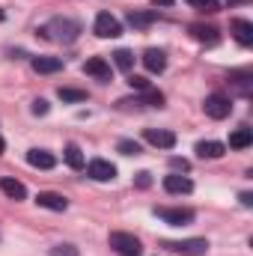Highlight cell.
<instances>
[{"label": "cell", "instance_id": "cell-35", "mask_svg": "<svg viewBox=\"0 0 253 256\" xmlns=\"http://www.w3.org/2000/svg\"><path fill=\"white\" fill-rule=\"evenodd\" d=\"M0 21H3V9H0Z\"/></svg>", "mask_w": 253, "mask_h": 256}, {"label": "cell", "instance_id": "cell-5", "mask_svg": "<svg viewBox=\"0 0 253 256\" xmlns=\"http://www.w3.org/2000/svg\"><path fill=\"white\" fill-rule=\"evenodd\" d=\"M167 250L173 254H185V256H202L208 250V242L206 238H185V242H164Z\"/></svg>", "mask_w": 253, "mask_h": 256}, {"label": "cell", "instance_id": "cell-20", "mask_svg": "<svg viewBox=\"0 0 253 256\" xmlns=\"http://www.w3.org/2000/svg\"><path fill=\"white\" fill-rule=\"evenodd\" d=\"M66 164H68L72 170H80V167H84V152H80V146H74V143L66 146Z\"/></svg>", "mask_w": 253, "mask_h": 256}, {"label": "cell", "instance_id": "cell-24", "mask_svg": "<svg viewBox=\"0 0 253 256\" xmlns=\"http://www.w3.org/2000/svg\"><path fill=\"white\" fill-rule=\"evenodd\" d=\"M60 98L63 102H86L84 90H72V86H60Z\"/></svg>", "mask_w": 253, "mask_h": 256}, {"label": "cell", "instance_id": "cell-27", "mask_svg": "<svg viewBox=\"0 0 253 256\" xmlns=\"http://www.w3.org/2000/svg\"><path fill=\"white\" fill-rule=\"evenodd\" d=\"M33 114H36V116H45V114H48V102H45V98H36V102H33Z\"/></svg>", "mask_w": 253, "mask_h": 256}, {"label": "cell", "instance_id": "cell-22", "mask_svg": "<svg viewBox=\"0 0 253 256\" xmlns=\"http://www.w3.org/2000/svg\"><path fill=\"white\" fill-rule=\"evenodd\" d=\"M114 63H116V68H122V72H131V68H134V54L126 51V48H120V51L114 54Z\"/></svg>", "mask_w": 253, "mask_h": 256}, {"label": "cell", "instance_id": "cell-29", "mask_svg": "<svg viewBox=\"0 0 253 256\" xmlns=\"http://www.w3.org/2000/svg\"><path fill=\"white\" fill-rule=\"evenodd\" d=\"M128 84H131V86H134V90H140V92H143V90H146V86H149V84H146V78H137V74H134V78H131V80H128Z\"/></svg>", "mask_w": 253, "mask_h": 256}, {"label": "cell", "instance_id": "cell-16", "mask_svg": "<svg viewBox=\"0 0 253 256\" xmlns=\"http://www.w3.org/2000/svg\"><path fill=\"white\" fill-rule=\"evenodd\" d=\"M232 36L248 48V45H253V24L250 21H244V18H236L232 21Z\"/></svg>", "mask_w": 253, "mask_h": 256}, {"label": "cell", "instance_id": "cell-13", "mask_svg": "<svg viewBox=\"0 0 253 256\" xmlns=\"http://www.w3.org/2000/svg\"><path fill=\"white\" fill-rule=\"evenodd\" d=\"M27 164L30 167H39V170H51L57 164V158L48 152V149H30L27 152Z\"/></svg>", "mask_w": 253, "mask_h": 256}, {"label": "cell", "instance_id": "cell-30", "mask_svg": "<svg viewBox=\"0 0 253 256\" xmlns=\"http://www.w3.org/2000/svg\"><path fill=\"white\" fill-rule=\"evenodd\" d=\"M185 3L196 6V9H212V6H214V0H185Z\"/></svg>", "mask_w": 253, "mask_h": 256}, {"label": "cell", "instance_id": "cell-34", "mask_svg": "<svg viewBox=\"0 0 253 256\" xmlns=\"http://www.w3.org/2000/svg\"><path fill=\"white\" fill-rule=\"evenodd\" d=\"M3 152H6V143H3V137H0V155H3Z\"/></svg>", "mask_w": 253, "mask_h": 256}, {"label": "cell", "instance_id": "cell-23", "mask_svg": "<svg viewBox=\"0 0 253 256\" xmlns=\"http://www.w3.org/2000/svg\"><path fill=\"white\" fill-rule=\"evenodd\" d=\"M143 104H152V108H164V92H158V90H152V86H146L143 90V98H140Z\"/></svg>", "mask_w": 253, "mask_h": 256}, {"label": "cell", "instance_id": "cell-6", "mask_svg": "<svg viewBox=\"0 0 253 256\" xmlns=\"http://www.w3.org/2000/svg\"><path fill=\"white\" fill-rule=\"evenodd\" d=\"M86 176L96 179V182H114L116 167H114L110 161H104V158H92V161L86 164Z\"/></svg>", "mask_w": 253, "mask_h": 256}, {"label": "cell", "instance_id": "cell-11", "mask_svg": "<svg viewBox=\"0 0 253 256\" xmlns=\"http://www.w3.org/2000/svg\"><path fill=\"white\" fill-rule=\"evenodd\" d=\"M164 191L167 194H190L194 191V182H190L188 176H182V173H170V176H164Z\"/></svg>", "mask_w": 253, "mask_h": 256}, {"label": "cell", "instance_id": "cell-4", "mask_svg": "<svg viewBox=\"0 0 253 256\" xmlns=\"http://www.w3.org/2000/svg\"><path fill=\"white\" fill-rule=\"evenodd\" d=\"M110 248L122 256H140V238L131 232H110Z\"/></svg>", "mask_w": 253, "mask_h": 256}, {"label": "cell", "instance_id": "cell-15", "mask_svg": "<svg viewBox=\"0 0 253 256\" xmlns=\"http://www.w3.org/2000/svg\"><path fill=\"white\" fill-rule=\"evenodd\" d=\"M194 152H196L200 158H220V155L226 152V146H224V143H218V140H200Z\"/></svg>", "mask_w": 253, "mask_h": 256}, {"label": "cell", "instance_id": "cell-26", "mask_svg": "<svg viewBox=\"0 0 253 256\" xmlns=\"http://www.w3.org/2000/svg\"><path fill=\"white\" fill-rule=\"evenodd\" d=\"M51 256H80V254H78L74 244H57V248H51Z\"/></svg>", "mask_w": 253, "mask_h": 256}, {"label": "cell", "instance_id": "cell-8", "mask_svg": "<svg viewBox=\"0 0 253 256\" xmlns=\"http://www.w3.org/2000/svg\"><path fill=\"white\" fill-rule=\"evenodd\" d=\"M158 218L170 226H188L194 220V212L190 208H158Z\"/></svg>", "mask_w": 253, "mask_h": 256}, {"label": "cell", "instance_id": "cell-2", "mask_svg": "<svg viewBox=\"0 0 253 256\" xmlns=\"http://www.w3.org/2000/svg\"><path fill=\"white\" fill-rule=\"evenodd\" d=\"M202 110H206V116H212V120H226V116L232 114V102H230L224 92H212V96L202 102Z\"/></svg>", "mask_w": 253, "mask_h": 256}, {"label": "cell", "instance_id": "cell-10", "mask_svg": "<svg viewBox=\"0 0 253 256\" xmlns=\"http://www.w3.org/2000/svg\"><path fill=\"white\" fill-rule=\"evenodd\" d=\"M143 66H146L152 74H161V72L167 68V54H164L161 48H146V51H143Z\"/></svg>", "mask_w": 253, "mask_h": 256}, {"label": "cell", "instance_id": "cell-33", "mask_svg": "<svg viewBox=\"0 0 253 256\" xmlns=\"http://www.w3.org/2000/svg\"><path fill=\"white\" fill-rule=\"evenodd\" d=\"M152 6H173V0H152Z\"/></svg>", "mask_w": 253, "mask_h": 256}, {"label": "cell", "instance_id": "cell-32", "mask_svg": "<svg viewBox=\"0 0 253 256\" xmlns=\"http://www.w3.org/2000/svg\"><path fill=\"white\" fill-rule=\"evenodd\" d=\"M170 164H173V167H176V170H182V173H185V170H188V161H182V158H173V161H170Z\"/></svg>", "mask_w": 253, "mask_h": 256}, {"label": "cell", "instance_id": "cell-7", "mask_svg": "<svg viewBox=\"0 0 253 256\" xmlns=\"http://www.w3.org/2000/svg\"><path fill=\"white\" fill-rule=\"evenodd\" d=\"M143 137H146V143H152L158 149H173L176 146V134L167 131V128H146Z\"/></svg>", "mask_w": 253, "mask_h": 256}, {"label": "cell", "instance_id": "cell-21", "mask_svg": "<svg viewBox=\"0 0 253 256\" xmlns=\"http://www.w3.org/2000/svg\"><path fill=\"white\" fill-rule=\"evenodd\" d=\"M152 21H155V12H134V9L128 12V24L131 27H149Z\"/></svg>", "mask_w": 253, "mask_h": 256}, {"label": "cell", "instance_id": "cell-3", "mask_svg": "<svg viewBox=\"0 0 253 256\" xmlns=\"http://www.w3.org/2000/svg\"><path fill=\"white\" fill-rule=\"evenodd\" d=\"M92 30H96V36H98V39H116V36H122V24H120L110 12H98V15H96V24H92Z\"/></svg>", "mask_w": 253, "mask_h": 256}, {"label": "cell", "instance_id": "cell-19", "mask_svg": "<svg viewBox=\"0 0 253 256\" xmlns=\"http://www.w3.org/2000/svg\"><path fill=\"white\" fill-rule=\"evenodd\" d=\"M250 143H253L250 128H238V131H232V134H230V146H232V149H248Z\"/></svg>", "mask_w": 253, "mask_h": 256}, {"label": "cell", "instance_id": "cell-1", "mask_svg": "<svg viewBox=\"0 0 253 256\" xmlns=\"http://www.w3.org/2000/svg\"><path fill=\"white\" fill-rule=\"evenodd\" d=\"M42 33L48 36V39H54V42H74L78 39V33H80V24L78 21H72V18H54V21H48L45 27H42Z\"/></svg>", "mask_w": 253, "mask_h": 256}, {"label": "cell", "instance_id": "cell-25", "mask_svg": "<svg viewBox=\"0 0 253 256\" xmlns=\"http://www.w3.org/2000/svg\"><path fill=\"white\" fill-rule=\"evenodd\" d=\"M122 155H140V143H134V140H120V146H116Z\"/></svg>", "mask_w": 253, "mask_h": 256}, {"label": "cell", "instance_id": "cell-28", "mask_svg": "<svg viewBox=\"0 0 253 256\" xmlns=\"http://www.w3.org/2000/svg\"><path fill=\"white\" fill-rule=\"evenodd\" d=\"M134 182H137V188H149V185H152V176L143 170V173H137V179H134Z\"/></svg>", "mask_w": 253, "mask_h": 256}, {"label": "cell", "instance_id": "cell-31", "mask_svg": "<svg viewBox=\"0 0 253 256\" xmlns=\"http://www.w3.org/2000/svg\"><path fill=\"white\" fill-rule=\"evenodd\" d=\"M238 200H242V206H244V208H250V206H253V194H248V191L242 194Z\"/></svg>", "mask_w": 253, "mask_h": 256}, {"label": "cell", "instance_id": "cell-17", "mask_svg": "<svg viewBox=\"0 0 253 256\" xmlns=\"http://www.w3.org/2000/svg\"><path fill=\"white\" fill-rule=\"evenodd\" d=\"M0 191L6 194L9 200H24V196H27V188H24L18 179H12V176H3V179H0Z\"/></svg>", "mask_w": 253, "mask_h": 256}, {"label": "cell", "instance_id": "cell-14", "mask_svg": "<svg viewBox=\"0 0 253 256\" xmlns=\"http://www.w3.org/2000/svg\"><path fill=\"white\" fill-rule=\"evenodd\" d=\"M33 72H39V74H54V72H60L63 68V60L60 57H33Z\"/></svg>", "mask_w": 253, "mask_h": 256}, {"label": "cell", "instance_id": "cell-12", "mask_svg": "<svg viewBox=\"0 0 253 256\" xmlns=\"http://www.w3.org/2000/svg\"><path fill=\"white\" fill-rule=\"evenodd\" d=\"M36 202L42 208H51V212H66L68 208V200H66L63 194H54V191H42L36 196Z\"/></svg>", "mask_w": 253, "mask_h": 256}, {"label": "cell", "instance_id": "cell-9", "mask_svg": "<svg viewBox=\"0 0 253 256\" xmlns=\"http://www.w3.org/2000/svg\"><path fill=\"white\" fill-rule=\"evenodd\" d=\"M84 72H86L90 78H96V80H110V78H114L110 63H108L104 57H90V60L84 63Z\"/></svg>", "mask_w": 253, "mask_h": 256}, {"label": "cell", "instance_id": "cell-18", "mask_svg": "<svg viewBox=\"0 0 253 256\" xmlns=\"http://www.w3.org/2000/svg\"><path fill=\"white\" fill-rule=\"evenodd\" d=\"M190 36L196 42H206V45H218V30L214 27H206V24H194L190 27Z\"/></svg>", "mask_w": 253, "mask_h": 256}]
</instances>
